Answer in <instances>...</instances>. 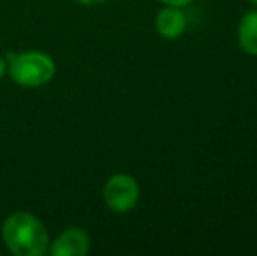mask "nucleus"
Here are the masks:
<instances>
[{
    "instance_id": "nucleus-1",
    "label": "nucleus",
    "mask_w": 257,
    "mask_h": 256,
    "mask_svg": "<svg viewBox=\"0 0 257 256\" xmlns=\"http://www.w3.org/2000/svg\"><path fill=\"white\" fill-rule=\"evenodd\" d=\"M2 239L16 256H42L49 249L46 226L30 212H13L2 225Z\"/></svg>"
},
{
    "instance_id": "nucleus-2",
    "label": "nucleus",
    "mask_w": 257,
    "mask_h": 256,
    "mask_svg": "<svg viewBox=\"0 0 257 256\" xmlns=\"http://www.w3.org/2000/svg\"><path fill=\"white\" fill-rule=\"evenodd\" d=\"M7 72L16 84L23 88H37L49 82L56 70L53 58L42 51L9 53L6 56Z\"/></svg>"
},
{
    "instance_id": "nucleus-3",
    "label": "nucleus",
    "mask_w": 257,
    "mask_h": 256,
    "mask_svg": "<svg viewBox=\"0 0 257 256\" xmlns=\"http://www.w3.org/2000/svg\"><path fill=\"white\" fill-rule=\"evenodd\" d=\"M140 197L139 183L128 174H115L105 183L103 198L105 204L114 212H128L137 205Z\"/></svg>"
},
{
    "instance_id": "nucleus-4",
    "label": "nucleus",
    "mask_w": 257,
    "mask_h": 256,
    "mask_svg": "<svg viewBox=\"0 0 257 256\" xmlns=\"http://www.w3.org/2000/svg\"><path fill=\"white\" fill-rule=\"evenodd\" d=\"M53 256H82L89 251V235L82 228H67L53 242H49Z\"/></svg>"
},
{
    "instance_id": "nucleus-5",
    "label": "nucleus",
    "mask_w": 257,
    "mask_h": 256,
    "mask_svg": "<svg viewBox=\"0 0 257 256\" xmlns=\"http://www.w3.org/2000/svg\"><path fill=\"white\" fill-rule=\"evenodd\" d=\"M187 27L186 14L182 13L180 7L166 6L165 9H161L156 16V30L163 39H177L184 34Z\"/></svg>"
},
{
    "instance_id": "nucleus-6",
    "label": "nucleus",
    "mask_w": 257,
    "mask_h": 256,
    "mask_svg": "<svg viewBox=\"0 0 257 256\" xmlns=\"http://www.w3.org/2000/svg\"><path fill=\"white\" fill-rule=\"evenodd\" d=\"M238 44L243 53L257 56V11H248L241 18L238 25Z\"/></svg>"
},
{
    "instance_id": "nucleus-7",
    "label": "nucleus",
    "mask_w": 257,
    "mask_h": 256,
    "mask_svg": "<svg viewBox=\"0 0 257 256\" xmlns=\"http://www.w3.org/2000/svg\"><path fill=\"white\" fill-rule=\"evenodd\" d=\"M159 2L166 4V6H173V7H184L193 2V0H159Z\"/></svg>"
},
{
    "instance_id": "nucleus-8",
    "label": "nucleus",
    "mask_w": 257,
    "mask_h": 256,
    "mask_svg": "<svg viewBox=\"0 0 257 256\" xmlns=\"http://www.w3.org/2000/svg\"><path fill=\"white\" fill-rule=\"evenodd\" d=\"M75 2L81 4V6L91 7V6H100V4H105V2H108V0H75Z\"/></svg>"
},
{
    "instance_id": "nucleus-9",
    "label": "nucleus",
    "mask_w": 257,
    "mask_h": 256,
    "mask_svg": "<svg viewBox=\"0 0 257 256\" xmlns=\"http://www.w3.org/2000/svg\"><path fill=\"white\" fill-rule=\"evenodd\" d=\"M6 70H7V63H6V60L0 56V79L6 75Z\"/></svg>"
},
{
    "instance_id": "nucleus-10",
    "label": "nucleus",
    "mask_w": 257,
    "mask_h": 256,
    "mask_svg": "<svg viewBox=\"0 0 257 256\" xmlns=\"http://www.w3.org/2000/svg\"><path fill=\"white\" fill-rule=\"evenodd\" d=\"M250 2L254 4V6H257V0H250Z\"/></svg>"
}]
</instances>
